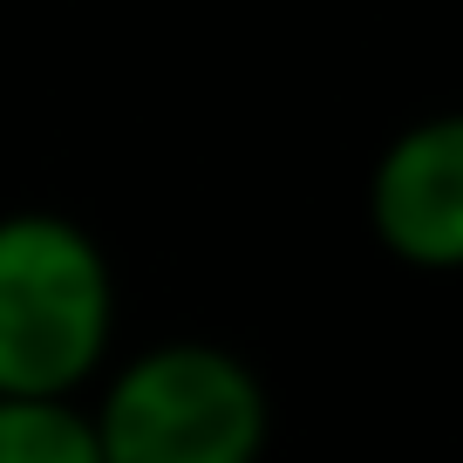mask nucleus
Returning <instances> with one entry per match:
<instances>
[{
	"label": "nucleus",
	"instance_id": "1",
	"mask_svg": "<svg viewBox=\"0 0 463 463\" xmlns=\"http://www.w3.org/2000/svg\"><path fill=\"white\" fill-rule=\"evenodd\" d=\"M116 341V266L61 212L0 218V395H75Z\"/></svg>",
	"mask_w": 463,
	"mask_h": 463
},
{
	"label": "nucleus",
	"instance_id": "4",
	"mask_svg": "<svg viewBox=\"0 0 463 463\" xmlns=\"http://www.w3.org/2000/svg\"><path fill=\"white\" fill-rule=\"evenodd\" d=\"M0 463H102V436L75 395H0Z\"/></svg>",
	"mask_w": 463,
	"mask_h": 463
},
{
	"label": "nucleus",
	"instance_id": "3",
	"mask_svg": "<svg viewBox=\"0 0 463 463\" xmlns=\"http://www.w3.org/2000/svg\"><path fill=\"white\" fill-rule=\"evenodd\" d=\"M368 232L416 273H463V109L416 116L368 171Z\"/></svg>",
	"mask_w": 463,
	"mask_h": 463
},
{
	"label": "nucleus",
	"instance_id": "2",
	"mask_svg": "<svg viewBox=\"0 0 463 463\" xmlns=\"http://www.w3.org/2000/svg\"><path fill=\"white\" fill-rule=\"evenodd\" d=\"M89 416L102 463H260L273 443L266 382L218 341L137 347Z\"/></svg>",
	"mask_w": 463,
	"mask_h": 463
}]
</instances>
